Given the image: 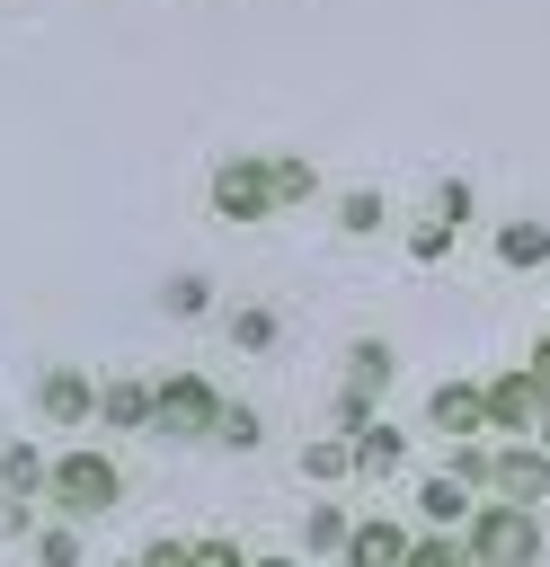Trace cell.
Returning a JSON list of instances; mask_svg holds the SVG:
<instances>
[{
	"label": "cell",
	"mask_w": 550,
	"mask_h": 567,
	"mask_svg": "<svg viewBox=\"0 0 550 567\" xmlns=\"http://www.w3.org/2000/svg\"><path fill=\"white\" fill-rule=\"evenodd\" d=\"M452 478L461 487H488V443L479 434H452Z\"/></svg>",
	"instance_id": "obj_23"
},
{
	"label": "cell",
	"mask_w": 550,
	"mask_h": 567,
	"mask_svg": "<svg viewBox=\"0 0 550 567\" xmlns=\"http://www.w3.org/2000/svg\"><path fill=\"white\" fill-rule=\"evenodd\" d=\"M231 346H240V354H275V346H284V319H275L266 301H240V310H231Z\"/></svg>",
	"instance_id": "obj_12"
},
{
	"label": "cell",
	"mask_w": 550,
	"mask_h": 567,
	"mask_svg": "<svg viewBox=\"0 0 550 567\" xmlns=\"http://www.w3.org/2000/svg\"><path fill=\"white\" fill-rule=\"evenodd\" d=\"M222 452H257V408L248 399H222V425H213Z\"/></svg>",
	"instance_id": "obj_20"
},
{
	"label": "cell",
	"mask_w": 550,
	"mask_h": 567,
	"mask_svg": "<svg viewBox=\"0 0 550 567\" xmlns=\"http://www.w3.org/2000/svg\"><path fill=\"white\" fill-rule=\"evenodd\" d=\"M523 372H532V381H541V390H550V328H541V337H532V363H523Z\"/></svg>",
	"instance_id": "obj_30"
},
{
	"label": "cell",
	"mask_w": 550,
	"mask_h": 567,
	"mask_svg": "<svg viewBox=\"0 0 550 567\" xmlns=\"http://www.w3.org/2000/svg\"><path fill=\"white\" fill-rule=\"evenodd\" d=\"M44 478H53V461L35 443H0V487L9 496H44Z\"/></svg>",
	"instance_id": "obj_15"
},
{
	"label": "cell",
	"mask_w": 550,
	"mask_h": 567,
	"mask_svg": "<svg viewBox=\"0 0 550 567\" xmlns=\"http://www.w3.org/2000/svg\"><path fill=\"white\" fill-rule=\"evenodd\" d=\"M248 567H293V558H248Z\"/></svg>",
	"instance_id": "obj_31"
},
{
	"label": "cell",
	"mask_w": 550,
	"mask_h": 567,
	"mask_svg": "<svg viewBox=\"0 0 550 567\" xmlns=\"http://www.w3.org/2000/svg\"><path fill=\"white\" fill-rule=\"evenodd\" d=\"M151 425L160 434H213L222 425V390L204 372H160L151 381Z\"/></svg>",
	"instance_id": "obj_4"
},
{
	"label": "cell",
	"mask_w": 550,
	"mask_h": 567,
	"mask_svg": "<svg viewBox=\"0 0 550 567\" xmlns=\"http://www.w3.org/2000/svg\"><path fill=\"white\" fill-rule=\"evenodd\" d=\"M160 310H169V319H204V310H213V284H204V275H169V284H160Z\"/></svg>",
	"instance_id": "obj_19"
},
{
	"label": "cell",
	"mask_w": 550,
	"mask_h": 567,
	"mask_svg": "<svg viewBox=\"0 0 550 567\" xmlns=\"http://www.w3.org/2000/svg\"><path fill=\"white\" fill-rule=\"evenodd\" d=\"M35 567H80V532L71 523H44L35 532Z\"/></svg>",
	"instance_id": "obj_22"
},
{
	"label": "cell",
	"mask_w": 550,
	"mask_h": 567,
	"mask_svg": "<svg viewBox=\"0 0 550 567\" xmlns=\"http://www.w3.org/2000/svg\"><path fill=\"white\" fill-rule=\"evenodd\" d=\"M9 532H27V496H0V540Z\"/></svg>",
	"instance_id": "obj_29"
},
{
	"label": "cell",
	"mask_w": 550,
	"mask_h": 567,
	"mask_svg": "<svg viewBox=\"0 0 550 567\" xmlns=\"http://www.w3.org/2000/svg\"><path fill=\"white\" fill-rule=\"evenodd\" d=\"M346 567H408V532L399 523H355L346 532Z\"/></svg>",
	"instance_id": "obj_10"
},
{
	"label": "cell",
	"mask_w": 550,
	"mask_h": 567,
	"mask_svg": "<svg viewBox=\"0 0 550 567\" xmlns=\"http://www.w3.org/2000/svg\"><path fill=\"white\" fill-rule=\"evenodd\" d=\"M497 266H506V275H532V266H550V221H541V213H515V221L497 230Z\"/></svg>",
	"instance_id": "obj_8"
},
{
	"label": "cell",
	"mask_w": 550,
	"mask_h": 567,
	"mask_svg": "<svg viewBox=\"0 0 550 567\" xmlns=\"http://www.w3.org/2000/svg\"><path fill=\"white\" fill-rule=\"evenodd\" d=\"M532 443H541V452H550V416H541V434H532Z\"/></svg>",
	"instance_id": "obj_32"
},
{
	"label": "cell",
	"mask_w": 550,
	"mask_h": 567,
	"mask_svg": "<svg viewBox=\"0 0 550 567\" xmlns=\"http://www.w3.org/2000/svg\"><path fill=\"white\" fill-rule=\"evenodd\" d=\"M426 425H435V434H479V425H488V408H479V381H444V390L426 399Z\"/></svg>",
	"instance_id": "obj_9"
},
{
	"label": "cell",
	"mask_w": 550,
	"mask_h": 567,
	"mask_svg": "<svg viewBox=\"0 0 550 567\" xmlns=\"http://www.w3.org/2000/svg\"><path fill=\"white\" fill-rule=\"evenodd\" d=\"M399 461H408V434H399V425H364V434H355V470H364V478H390Z\"/></svg>",
	"instance_id": "obj_14"
},
{
	"label": "cell",
	"mask_w": 550,
	"mask_h": 567,
	"mask_svg": "<svg viewBox=\"0 0 550 567\" xmlns=\"http://www.w3.org/2000/svg\"><path fill=\"white\" fill-rule=\"evenodd\" d=\"M319 177H310V159H275V204H302Z\"/></svg>",
	"instance_id": "obj_25"
},
{
	"label": "cell",
	"mask_w": 550,
	"mask_h": 567,
	"mask_svg": "<svg viewBox=\"0 0 550 567\" xmlns=\"http://www.w3.org/2000/svg\"><path fill=\"white\" fill-rule=\"evenodd\" d=\"M461 549L479 558V567H541V514L532 505H470V523H461Z\"/></svg>",
	"instance_id": "obj_1"
},
{
	"label": "cell",
	"mask_w": 550,
	"mask_h": 567,
	"mask_svg": "<svg viewBox=\"0 0 550 567\" xmlns=\"http://www.w3.org/2000/svg\"><path fill=\"white\" fill-rule=\"evenodd\" d=\"M408 567H479L452 532H426V540H408Z\"/></svg>",
	"instance_id": "obj_21"
},
{
	"label": "cell",
	"mask_w": 550,
	"mask_h": 567,
	"mask_svg": "<svg viewBox=\"0 0 550 567\" xmlns=\"http://www.w3.org/2000/svg\"><path fill=\"white\" fill-rule=\"evenodd\" d=\"M115 567H142V558H115Z\"/></svg>",
	"instance_id": "obj_33"
},
{
	"label": "cell",
	"mask_w": 550,
	"mask_h": 567,
	"mask_svg": "<svg viewBox=\"0 0 550 567\" xmlns=\"http://www.w3.org/2000/svg\"><path fill=\"white\" fill-rule=\"evenodd\" d=\"M346 470H355V443H346V434H310V443H302V478L328 487V478H346Z\"/></svg>",
	"instance_id": "obj_17"
},
{
	"label": "cell",
	"mask_w": 550,
	"mask_h": 567,
	"mask_svg": "<svg viewBox=\"0 0 550 567\" xmlns=\"http://www.w3.org/2000/svg\"><path fill=\"white\" fill-rule=\"evenodd\" d=\"M346 532H355V523H346V514H337L328 496H319V505L302 514V549H310V558H328V549H346Z\"/></svg>",
	"instance_id": "obj_18"
},
{
	"label": "cell",
	"mask_w": 550,
	"mask_h": 567,
	"mask_svg": "<svg viewBox=\"0 0 550 567\" xmlns=\"http://www.w3.org/2000/svg\"><path fill=\"white\" fill-rule=\"evenodd\" d=\"M444 248H452V221H417V230H408V257H417V266H435Z\"/></svg>",
	"instance_id": "obj_26"
},
{
	"label": "cell",
	"mask_w": 550,
	"mask_h": 567,
	"mask_svg": "<svg viewBox=\"0 0 550 567\" xmlns=\"http://www.w3.org/2000/svg\"><path fill=\"white\" fill-rule=\"evenodd\" d=\"M44 496L62 505V523H98V514L124 505V470H115L106 452H62L53 478H44Z\"/></svg>",
	"instance_id": "obj_2"
},
{
	"label": "cell",
	"mask_w": 550,
	"mask_h": 567,
	"mask_svg": "<svg viewBox=\"0 0 550 567\" xmlns=\"http://www.w3.org/2000/svg\"><path fill=\"white\" fill-rule=\"evenodd\" d=\"M488 487H497L506 505H541V496H550V452H541V443L488 452Z\"/></svg>",
	"instance_id": "obj_6"
},
{
	"label": "cell",
	"mask_w": 550,
	"mask_h": 567,
	"mask_svg": "<svg viewBox=\"0 0 550 567\" xmlns=\"http://www.w3.org/2000/svg\"><path fill=\"white\" fill-rule=\"evenodd\" d=\"M213 213L222 221H266L275 213V159L266 151H231V159H213Z\"/></svg>",
	"instance_id": "obj_3"
},
{
	"label": "cell",
	"mask_w": 550,
	"mask_h": 567,
	"mask_svg": "<svg viewBox=\"0 0 550 567\" xmlns=\"http://www.w3.org/2000/svg\"><path fill=\"white\" fill-rule=\"evenodd\" d=\"M381 221H390V204H381L373 186H346V195H337V230H346V239H373Z\"/></svg>",
	"instance_id": "obj_16"
},
{
	"label": "cell",
	"mask_w": 550,
	"mask_h": 567,
	"mask_svg": "<svg viewBox=\"0 0 550 567\" xmlns=\"http://www.w3.org/2000/svg\"><path fill=\"white\" fill-rule=\"evenodd\" d=\"M142 567H186V540H151V549H142Z\"/></svg>",
	"instance_id": "obj_28"
},
{
	"label": "cell",
	"mask_w": 550,
	"mask_h": 567,
	"mask_svg": "<svg viewBox=\"0 0 550 567\" xmlns=\"http://www.w3.org/2000/svg\"><path fill=\"white\" fill-rule=\"evenodd\" d=\"M35 408H44L53 425H89V416H98V390H89V372H71V363H53V372L35 381Z\"/></svg>",
	"instance_id": "obj_7"
},
{
	"label": "cell",
	"mask_w": 550,
	"mask_h": 567,
	"mask_svg": "<svg viewBox=\"0 0 550 567\" xmlns=\"http://www.w3.org/2000/svg\"><path fill=\"white\" fill-rule=\"evenodd\" d=\"M186 567H248V558H240V540L204 532V540H186Z\"/></svg>",
	"instance_id": "obj_24"
},
{
	"label": "cell",
	"mask_w": 550,
	"mask_h": 567,
	"mask_svg": "<svg viewBox=\"0 0 550 567\" xmlns=\"http://www.w3.org/2000/svg\"><path fill=\"white\" fill-rule=\"evenodd\" d=\"M470 496H479V487H461V478L444 470V478H426V487H417V514H426L435 532H452V523H470Z\"/></svg>",
	"instance_id": "obj_11"
},
{
	"label": "cell",
	"mask_w": 550,
	"mask_h": 567,
	"mask_svg": "<svg viewBox=\"0 0 550 567\" xmlns=\"http://www.w3.org/2000/svg\"><path fill=\"white\" fill-rule=\"evenodd\" d=\"M98 425H124V434L151 425V381H106L98 390Z\"/></svg>",
	"instance_id": "obj_13"
},
{
	"label": "cell",
	"mask_w": 550,
	"mask_h": 567,
	"mask_svg": "<svg viewBox=\"0 0 550 567\" xmlns=\"http://www.w3.org/2000/svg\"><path fill=\"white\" fill-rule=\"evenodd\" d=\"M435 221H452V230L470 221V186H461V177H444V186H435Z\"/></svg>",
	"instance_id": "obj_27"
},
{
	"label": "cell",
	"mask_w": 550,
	"mask_h": 567,
	"mask_svg": "<svg viewBox=\"0 0 550 567\" xmlns=\"http://www.w3.org/2000/svg\"><path fill=\"white\" fill-rule=\"evenodd\" d=\"M479 408H488V425H506V434H541L550 390H541L532 372H497V381H479Z\"/></svg>",
	"instance_id": "obj_5"
}]
</instances>
